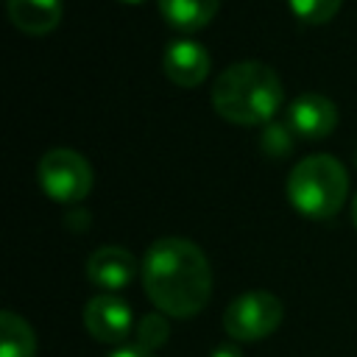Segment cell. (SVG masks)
Instances as JSON below:
<instances>
[{
  "label": "cell",
  "mask_w": 357,
  "mask_h": 357,
  "mask_svg": "<svg viewBox=\"0 0 357 357\" xmlns=\"http://www.w3.org/2000/svg\"><path fill=\"white\" fill-rule=\"evenodd\" d=\"M142 287L162 312L190 318L212 296V268L195 243L162 237L142 257Z\"/></svg>",
  "instance_id": "obj_1"
},
{
  "label": "cell",
  "mask_w": 357,
  "mask_h": 357,
  "mask_svg": "<svg viewBox=\"0 0 357 357\" xmlns=\"http://www.w3.org/2000/svg\"><path fill=\"white\" fill-rule=\"evenodd\" d=\"M284 89L276 75L262 61H237L226 67L212 86L215 112L234 126L265 123L282 103Z\"/></svg>",
  "instance_id": "obj_2"
},
{
  "label": "cell",
  "mask_w": 357,
  "mask_h": 357,
  "mask_svg": "<svg viewBox=\"0 0 357 357\" xmlns=\"http://www.w3.org/2000/svg\"><path fill=\"white\" fill-rule=\"evenodd\" d=\"M346 192L349 173L329 153L301 159L287 176V201L298 215L312 220H326L337 215V209L346 201Z\"/></svg>",
  "instance_id": "obj_3"
},
{
  "label": "cell",
  "mask_w": 357,
  "mask_h": 357,
  "mask_svg": "<svg viewBox=\"0 0 357 357\" xmlns=\"http://www.w3.org/2000/svg\"><path fill=\"white\" fill-rule=\"evenodd\" d=\"M39 187L59 204H75L92 190L89 162L73 148H50L36 167Z\"/></svg>",
  "instance_id": "obj_4"
},
{
  "label": "cell",
  "mask_w": 357,
  "mask_h": 357,
  "mask_svg": "<svg viewBox=\"0 0 357 357\" xmlns=\"http://www.w3.org/2000/svg\"><path fill=\"white\" fill-rule=\"evenodd\" d=\"M284 307L282 301L268 290H251L229 301L223 310V329L231 340L248 343L268 337L282 324Z\"/></svg>",
  "instance_id": "obj_5"
},
{
  "label": "cell",
  "mask_w": 357,
  "mask_h": 357,
  "mask_svg": "<svg viewBox=\"0 0 357 357\" xmlns=\"http://www.w3.org/2000/svg\"><path fill=\"white\" fill-rule=\"evenodd\" d=\"M84 326L100 343H120L131 332V307L114 296H95L84 307Z\"/></svg>",
  "instance_id": "obj_6"
},
{
  "label": "cell",
  "mask_w": 357,
  "mask_h": 357,
  "mask_svg": "<svg viewBox=\"0 0 357 357\" xmlns=\"http://www.w3.org/2000/svg\"><path fill=\"white\" fill-rule=\"evenodd\" d=\"M287 126L304 139H324L337 126V109L326 95H298L287 109Z\"/></svg>",
  "instance_id": "obj_7"
},
{
  "label": "cell",
  "mask_w": 357,
  "mask_h": 357,
  "mask_svg": "<svg viewBox=\"0 0 357 357\" xmlns=\"http://www.w3.org/2000/svg\"><path fill=\"white\" fill-rule=\"evenodd\" d=\"M165 75L178 86H198L209 75V53L192 39H176L167 45L162 59Z\"/></svg>",
  "instance_id": "obj_8"
},
{
  "label": "cell",
  "mask_w": 357,
  "mask_h": 357,
  "mask_svg": "<svg viewBox=\"0 0 357 357\" xmlns=\"http://www.w3.org/2000/svg\"><path fill=\"white\" fill-rule=\"evenodd\" d=\"M137 273V259L131 251L120 245H103L89 254L86 259V279L103 290L126 287Z\"/></svg>",
  "instance_id": "obj_9"
},
{
  "label": "cell",
  "mask_w": 357,
  "mask_h": 357,
  "mask_svg": "<svg viewBox=\"0 0 357 357\" xmlns=\"http://www.w3.org/2000/svg\"><path fill=\"white\" fill-rule=\"evenodd\" d=\"M8 17L14 28L31 36H45L61 22V0H8Z\"/></svg>",
  "instance_id": "obj_10"
},
{
  "label": "cell",
  "mask_w": 357,
  "mask_h": 357,
  "mask_svg": "<svg viewBox=\"0 0 357 357\" xmlns=\"http://www.w3.org/2000/svg\"><path fill=\"white\" fill-rule=\"evenodd\" d=\"M220 8V0H159V11L176 31L204 28Z\"/></svg>",
  "instance_id": "obj_11"
},
{
  "label": "cell",
  "mask_w": 357,
  "mask_h": 357,
  "mask_svg": "<svg viewBox=\"0 0 357 357\" xmlns=\"http://www.w3.org/2000/svg\"><path fill=\"white\" fill-rule=\"evenodd\" d=\"M36 335L17 312H0V357H33Z\"/></svg>",
  "instance_id": "obj_12"
},
{
  "label": "cell",
  "mask_w": 357,
  "mask_h": 357,
  "mask_svg": "<svg viewBox=\"0 0 357 357\" xmlns=\"http://www.w3.org/2000/svg\"><path fill=\"white\" fill-rule=\"evenodd\" d=\"M287 6L298 20L310 25H324L337 14L340 0H287Z\"/></svg>",
  "instance_id": "obj_13"
},
{
  "label": "cell",
  "mask_w": 357,
  "mask_h": 357,
  "mask_svg": "<svg viewBox=\"0 0 357 357\" xmlns=\"http://www.w3.org/2000/svg\"><path fill=\"white\" fill-rule=\"evenodd\" d=\"M167 337H170V326H167V321L162 315H145L139 321V326H137V346H142L148 351L165 346Z\"/></svg>",
  "instance_id": "obj_14"
},
{
  "label": "cell",
  "mask_w": 357,
  "mask_h": 357,
  "mask_svg": "<svg viewBox=\"0 0 357 357\" xmlns=\"http://www.w3.org/2000/svg\"><path fill=\"white\" fill-rule=\"evenodd\" d=\"M109 357H153V354L148 349H142V346H120Z\"/></svg>",
  "instance_id": "obj_15"
},
{
  "label": "cell",
  "mask_w": 357,
  "mask_h": 357,
  "mask_svg": "<svg viewBox=\"0 0 357 357\" xmlns=\"http://www.w3.org/2000/svg\"><path fill=\"white\" fill-rule=\"evenodd\" d=\"M212 357H243V351H240L237 346L226 343V346H218V349L212 351Z\"/></svg>",
  "instance_id": "obj_16"
},
{
  "label": "cell",
  "mask_w": 357,
  "mask_h": 357,
  "mask_svg": "<svg viewBox=\"0 0 357 357\" xmlns=\"http://www.w3.org/2000/svg\"><path fill=\"white\" fill-rule=\"evenodd\" d=\"M351 220H354V226H357V198H354V204H351Z\"/></svg>",
  "instance_id": "obj_17"
},
{
  "label": "cell",
  "mask_w": 357,
  "mask_h": 357,
  "mask_svg": "<svg viewBox=\"0 0 357 357\" xmlns=\"http://www.w3.org/2000/svg\"><path fill=\"white\" fill-rule=\"evenodd\" d=\"M123 3H139V0H123Z\"/></svg>",
  "instance_id": "obj_18"
}]
</instances>
